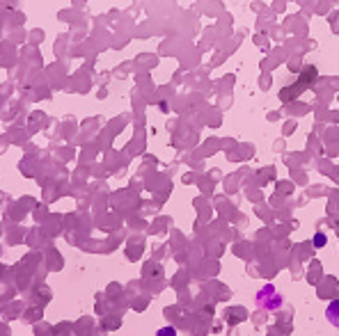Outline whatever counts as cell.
Wrapping results in <instances>:
<instances>
[{
    "label": "cell",
    "instance_id": "obj_2",
    "mask_svg": "<svg viewBox=\"0 0 339 336\" xmlns=\"http://www.w3.org/2000/svg\"><path fill=\"white\" fill-rule=\"evenodd\" d=\"M325 318L332 327H339V300H332L330 304L325 306Z\"/></svg>",
    "mask_w": 339,
    "mask_h": 336
},
{
    "label": "cell",
    "instance_id": "obj_1",
    "mask_svg": "<svg viewBox=\"0 0 339 336\" xmlns=\"http://www.w3.org/2000/svg\"><path fill=\"white\" fill-rule=\"evenodd\" d=\"M257 304L266 309V311H278L280 304H282V298H280V293H275V286H266V288L259 290V295H257Z\"/></svg>",
    "mask_w": 339,
    "mask_h": 336
},
{
    "label": "cell",
    "instance_id": "obj_3",
    "mask_svg": "<svg viewBox=\"0 0 339 336\" xmlns=\"http://www.w3.org/2000/svg\"><path fill=\"white\" fill-rule=\"evenodd\" d=\"M323 245H325V236L323 233H319V236L314 238V247H323Z\"/></svg>",
    "mask_w": 339,
    "mask_h": 336
}]
</instances>
